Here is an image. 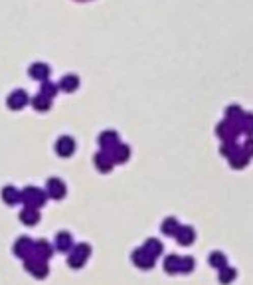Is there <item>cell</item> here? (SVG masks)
Wrapping results in <instances>:
<instances>
[{
  "instance_id": "9c48e42d",
  "label": "cell",
  "mask_w": 253,
  "mask_h": 285,
  "mask_svg": "<svg viewBox=\"0 0 253 285\" xmlns=\"http://www.w3.org/2000/svg\"><path fill=\"white\" fill-rule=\"evenodd\" d=\"M6 103H8L10 109H22V107L28 103V93H26L24 89H14V91L8 95Z\"/></svg>"
},
{
  "instance_id": "9a60e30c",
  "label": "cell",
  "mask_w": 253,
  "mask_h": 285,
  "mask_svg": "<svg viewBox=\"0 0 253 285\" xmlns=\"http://www.w3.org/2000/svg\"><path fill=\"white\" fill-rule=\"evenodd\" d=\"M113 159H111V154L107 151H101L95 154V168L99 170V172H109L111 168H113Z\"/></svg>"
},
{
  "instance_id": "8fae6325",
  "label": "cell",
  "mask_w": 253,
  "mask_h": 285,
  "mask_svg": "<svg viewBox=\"0 0 253 285\" xmlns=\"http://www.w3.org/2000/svg\"><path fill=\"white\" fill-rule=\"evenodd\" d=\"M174 238H176V242H178L180 246H190V244H194V240H196V232H194L192 226H180Z\"/></svg>"
},
{
  "instance_id": "7c38bea8",
  "label": "cell",
  "mask_w": 253,
  "mask_h": 285,
  "mask_svg": "<svg viewBox=\"0 0 253 285\" xmlns=\"http://www.w3.org/2000/svg\"><path fill=\"white\" fill-rule=\"evenodd\" d=\"M51 255H53V246L46 240H40V242H34V257H40L44 262H48Z\"/></svg>"
},
{
  "instance_id": "ac0fdd59",
  "label": "cell",
  "mask_w": 253,
  "mask_h": 285,
  "mask_svg": "<svg viewBox=\"0 0 253 285\" xmlns=\"http://www.w3.org/2000/svg\"><path fill=\"white\" fill-rule=\"evenodd\" d=\"M30 75L38 80V82H46L48 80V75H50V67L46 66V64H32L30 67Z\"/></svg>"
},
{
  "instance_id": "4316f807",
  "label": "cell",
  "mask_w": 253,
  "mask_h": 285,
  "mask_svg": "<svg viewBox=\"0 0 253 285\" xmlns=\"http://www.w3.org/2000/svg\"><path fill=\"white\" fill-rule=\"evenodd\" d=\"M32 105H34L38 111H48L51 107V99L46 97L44 93H40V95H36L34 99H32Z\"/></svg>"
},
{
  "instance_id": "e0dca14e",
  "label": "cell",
  "mask_w": 253,
  "mask_h": 285,
  "mask_svg": "<svg viewBox=\"0 0 253 285\" xmlns=\"http://www.w3.org/2000/svg\"><path fill=\"white\" fill-rule=\"evenodd\" d=\"M2 200L6 202L8 206H14L20 202V190L14 188V186H4L2 188Z\"/></svg>"
},
{
  "instance_id": "d4e9b609",
  "label": "cell",
  "mask_w": 253,
  "mask_h": 285,
  "mask_svg": "<svg viewBox=\"0 0 253 285\" xmlns=\"http://www.w3.org/2000/svg\"><path fill=\"white\" fill-rule=\"evenodd\" d=\"M237 277V271L234 268H230V266H226V268L219 269V283H232L234 279Z\"/></svg>"
},
{
  "instance_id": "8992f818",
  "label": "cell",
  "mask_w": 253,
  "mask_h": 285,
  "mask_svg": "<svg viewBox=\"0 0 253 285\" xmlns=\"http://www.w3.org/2000/svg\"><path fill=\"white\" fill-rule=\"evenodd\" d=\"M14 253H16V257H20V260L32 257V255H34V242H32L28 236L18 238L16 244H14Z\"/></svg>"
},
{
  "instance_id": "277c9868",
  "label": "cell",
  "mask_w": 253,
  "mask_h": 285,
  "mask_svg": "<svg viewBox=\"0 0 253 285\" xmlns=\"http://www.w3.org/2000/svg\"><path fill=\"white\" fill-rule=\"evenodd\" d=\"M216 133L218 137L226 143V141H236V137L239 135V125L234 123V121H221L218 127H216Z\"/></svg>"
},
{
  "instance_id": "44dd1931",
  "label": "cell",
  "mask_w": 253,
  "mask_h": 285,
  "mask_svg": "<svg viewBox=\"0 0 253 285\" xmlns=\"http://www.w3.org/2000/svg\"><path fill=\"white\" fill-rule=\"evenodd\" d=\"M178 228H180V222L174 218V216H170V218H164L162 226H160L162 234H166V236H176Z\"/></svg>"
},
{
  "instance_id": "3957f363",
  "label": "cell",
  "mask_w": 253,
  "mask_h": 285,
  "mask_svg": "<svg viewBox=\"0 0 253 285\" xmlns=\"http://www.w3.org/2000/svg\"><path fill=\"white\" fill-rule=\"evenodd\" d=\"M24 269L36 277V279H44V277H48V273H50V268H48V262H44V260H40V257H28V260H24Z\"/></svg>"
},
{
  "instance_id": "5bb4252c",
  "label": "cell",
  "mask_w": 253,
  "mask_h": 285,
  "mask_svg": "<svg viewBox=\"0 0 253 285\" xmlns=\"http://www.w3.org/2000/svg\"><path fill=\"white\" fill-rule=\"evenodd\" d=\"M109 154H111V159H113V163H115V165H123V163H127V161H129V157H131V149H129L127 145L119 143L113 151H109Z\"/></svg>"
},
{
  "instance_id": "603a6c76",
  "label": "cell",
  "mask_w": 253,
  "mask_h": 285,
  "mask_svg": "<svg viewBox=\"0 0 253 285\" xmlns=\"http://www.w3.org/2000/svg\"><path fill=\"white\" fill-rule=\"evenodd\" d=\"M247 163H249V157H247L245 152L241 151V149H239L237 152H234V154L230 157V165H232L234 168H243V167H247Z\"/></svg>"
},
{
  "instance_id": "4fadbf2b",
  "label": "cell",
  "mask_w": 253,
  "mask_h": 285,
  "mask_svg": "<svg viewBox=\"0 0 253 285\" xmlns=\"http://www.w3.org/2000/svg\"><path fill=\"white\" fill-rule=\"evenodd\" d=\"M99 145H101L103 151H113L119 145V135L115 131H105V133L99 135Z\"/></svg>"
},
{
  "instance_id": "7402d4cb",
  "label": "cell",
  "mask_w": 253,
  "mask_h": 285,
  "mask_svg": "<svg viewBox=\"0 0 253 285\" xmlns=\"http://www.w3.org/2000/svg\"><path fill=\"white\" fill-rule=\"evenodd\" d=\"M143 248L151 253L152 257H158V255L162 253V250H164V248H162V244H160L156 238H149V240L143 244Z\"/></svg>"
},
{
  "instance_id": "6da1fadb",
  "label": "cell",
  "mask_w": 253,
  "mask_h": 285,
  "mask_svg": "<svg viewBox=\"0 0 253 285\" xmlns=\"http://www.w3.org/2000/svg\"><path fill=\"white\" fill-rule=\"evenodd\" d=\"M46 200H48L46 190H40V188H36V186H26L24 190H20V202H22L24 206H28V208L40 210V208L46 204Z\"/></svg>"
},
{
  "instance_id": "83f0119b",
  "label": "cell",
  "mask_w": 253,
  "mask_h": 285,
  "mask_svg": "<svg viewBox=\"0 0 253 285\" xmlns=\"http://www.w3.org/2000/svg\"><path fill=\"white\" fill-rule=\"evenodd\" d=\"M241 117H243V111H241V107H239V105H232V107H228V109H226V119H228V121L239 123V119Z\"/></svg>"
},
{
  "instance_id": "d6986e66",
  "label": "cell",
  "mask_w": 253,
  "mask_h": 285,
  "mask_svg": "<svg viewBox=\"0 0 253 285\" xmlns=\"http://www.w3.org/2000/svg\"><path fill=\"white\" fill-rule=\"evenodd\" d=\"M164 271L170 273V275H176L180 271V255H174V253L166 255V260H164Z\"/></svg>"
},
{
  "instance_id": "7a4b0ae2",
  "label": "cell",
  "mask_w": 253,
  "mask_h": 285,
  "mask_svg": "<svg viewBox=\"0 0 253 285\" xmlns=\"http://www.w3.org/2000/svg\"><path fill=\"white\" fill-rule=\"evenodd\" d=\"M89 255H91V248H89L87 244H75V246L69 250L68 266L73 269L83 268V264L89 260Z\"/></svg>"
},
{
  "instance_id": "52a82bcc",
  "label": "cell",
  "mask_w": 253,
  "mask_h": 285,
  "mask_svg": "<svg viewBox=\"0 0 253 285\" xmlns=\"http://www.w3.org/2000/svg\"><path fill=\"white\" fill-rule=\"evenodd\" d=\"M68 188H66V183L62 178H50L46 183V194L48 198H53V200H62L66 196Z\"/></svg>"
},
{
  "instance_id": "484cf974",
  "label": "cell",
  "mask_w": 253,
  "mask_h": 285,
  "mask_svg": "<svg viewBox=\"0 0 253 285\" xmlns=\"http://www.w3.org/2000/svg\"><path fill=\"white\" fill-rule=\"evenodd\" d=\"M77 85H79L77 75H64L62 82H60V87H62L64 91H73V89H77Z\"/></svg>"
},
{
  "instance_id": "ffe728a7",
  "label": "cell",
  "mask_w": 253,
  "mask_h": 285,
  "mask_svg": "<svg viewBox=\"0 0 253 285\" xmlns=\"http://www.w3.org/2000/svg\"><path fill=\"white\" fill-rule=\"evenodd\" d=\"M208 264L212 266L214 269H221L228 266V257H226V253L223 252H212L210 253V257H208Z\"/></svg>"
},
{
  "instance_id": "2e32d148",
  "label": "cell",
  "mask_w": 253,
  "mask_h": 285,
  "mask_svg": "<svg viewBox=\"0 0 253 285\" xmlns=\"http://www.w3.org/2000/svg\"><path fill=\"white\" fill-rule=\"evenodd\" d=\"M20 220H22V224H26V226H34V224L40 222V210L24 206V208L20 210Z\"/></svg>"
},
{
  "instance_id": "30bf717a",
  "label": "cell",
  "mask_w": 253,
  "mask_h": 285,
  "mask_svg": "<svg viewBox=\"0 0 253 285\" xmlns=\"http://www.w3.org/2000/svg\"><path fill=\"white\" fill-rule=\"evenodd\" d=\"M55 250H60V252H69L75 244H73V236L66 232V230H62V232H58L55 234Z\"/></svg>"
},
{
  "instance_id": "cb8c5ba5",
  "label": "cell",
  "mask_w": 253,
  "mask_h": 285,
  "mask_svg": "<svg viewBox=\"0 0 253 285\" xmlns=\"http://www.w3.org/2000/svg\"><path fill=\"white\" fill-rule=\"evenodd\" d=\"M239 133L253 135V115L251 113H243V117L239 119Z\"/></svg>"
},
{
  "instance_id": "f1b7e54d",
  "label": "cell",
  "mask_w": 253,
  "mask_h": 285,
  "mask_svg": "<svg viewBox=\"0 0 253 285\" xmlns=\"http://www.w3.org/2000/svg\"><path fill=\"white\" fill-rule=\"evenodd\" d=\"M194 266H196L194 257H190V255H184V257H180V271H178V273H192Z\"/></svg>"
},
{
  "instance_id": "ba28073f",
  "label": "cell",
  "mask_w": 253,
  "mask_h": 285,
  "mask_svg": "<svg viewBox=\"0 0 253 285\" xmlns=\"http://www.w3.org/2000/svg\"><path fill=\"white\" fill-rule=\"evenodd\" d=\"M75 151V141L68 137V135H64V137H60L58 139V143H55V152L60 154V157H69V154H73Z\"/></svg>"
},
{
  "instance_id": "5b68a950",
  "label": "cell",
  "mask_w": 253,
  "mask_h": 285,
  "mask_svg": "<svg viewBox=\"0 0 253 285\" xmlns=\"http://www.w3.org/2000/svg\"><path fill=\"white\" fill-rule=\"evenodd\" d=\"M131 260H133V264H135L136 268H140V269H152L154 268V262H156V257H152L151 253L147 252L143 246L136 248L135 252H133Z\"/></svg>"
},
{
  "instance_id": "1f68e13d",
  "label": "cell",
  "mask_w": 253,
  "mask_h": 285,
  "mask_svg": "<svg viewBox=\"0 0 253 285\" xmlns=\"http://www.w3.org/2000/svg\"><path fill=\"white\" fill-rule=\"evenodd\" d=\"M239 149L245 152L247 157H251V154H253V139H249V141H245V145H243V147H239Z\"/></svg>"
},
{
  "instance_id": "f546056e",
  "label": "cell",
  "mask_w": 253,
  "mask_h": 285,
  "mask_svg": "<svg viewBox=\"0 0 253 285\" xmlns=\"http://www.w3.org/2000/svg\"><path fill=\"white\" fill-rule=\"evenodd\" d=\"M219 151H221V154H223V157H228V159H230L234 152L239 151V147L236 145V141H226V143L221 145V149H219Z\"/></svg>"
},
{
  "instance_id": "4dcf8cb0",
  "label": "cell",
  "mask_w": 253,
  "mask_h": 285,
  "mask_svg": "<svg viewBox=\"0 0 253 285\" xmlns=\"http://www.w3.org/2000/svg\"><path fill=\"white\" fill-rule=\"evenodd\" d=\"M42 93H44L46 97H50V99H53V95L58 93V85H55V84H50V82H44V85H42Z\"/></svg>"
}]
</instances>
